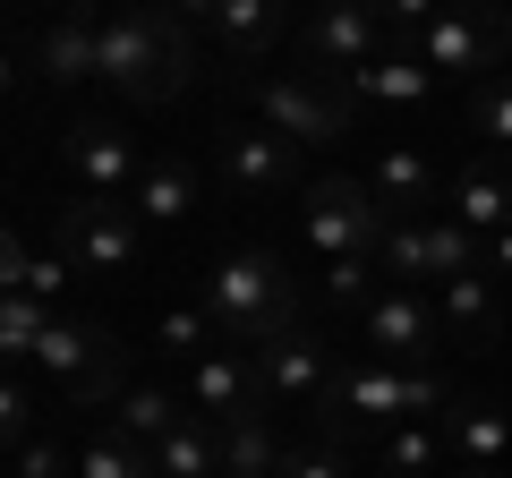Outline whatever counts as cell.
Wrapping results in <instances>:
<instances>
[{"instance_id":"1","label":"cell","mask_w":512,"mask_h":478,"mask_svg":"<svg viewBox=\"0 0 512 478\" xmlns=\"http://www.w3.org/2000/svg\"><path fill=\"white\" fill-rule=\"evenodd\" d=\"M205 52L188 35V18L171 0H146V9H103V86L128 94V103H180L197 86Z\"/></svg>"},{"instance_id":"2","label":"cell","mask_w":512,"mask_h":478,"mask_svg":"<svg viewBox=\"0 0 512 478\" xmlns=\"http://www.w3.org/2000/svg\"><path fill=\"white\" fill-rule=\"evenodd\" d=\"M197 308L214 316L222 342L265 350V342H282V333L299 325V282H291V265H282L274 248H231V257L205 274Z\"/></svg>"},{"instance_id":"3","label":"cell","mask_w":512,"mask_h":478,"mask_svg":"<svg viewBox=\"0 0 512 478\" xmlns=\"http://www.w3.org/2000/svg\"><path fill=\"white\" fill-rule=\"evenodd\" d=\"M316 402H325V436L350 444V427L436 419L444 410V376L436 368H384V359H359V368H333V385L316 393Z\"/></svg>"},{"instance_id":"4","label":"cell","mask_w":512,"mask_h":478,"mask_svg":"<svg viewBox=\"0 0 512 478\" xmlns=\"http://www.w3.org/2000/svg\"><path fill=\"white\" fill-rule=\"evenodd\" d=\"M239 94H248V111L265 129H282L291 146H342V137H359V94H350L342 77H325V69H265Z\"/></svg>"},{"instance_id":"5","label":"cell","mask_w":512,"mask_h":478,"mask_svg":"<svg viewBox=\"0 0 512 478\" xmlns=\"http://www.w3.org/2000/svg\"><path fill=\"white\" fill-rule=\"evenodd\" d=\"M35 376L52 393H69L77 410H103V402L128 393V350L103 325H86V316H52L43 342H35Z\"/></svg>"},{"instance_id":"6","label":"cell","mask_w":512,"mask_h":478,"mask_svg":"<svg viewBox=\"0 0 512 478\" xmlns=\"http://www.w3.org/2000/svg\"><path fill=\"white\" fill-rule=\"evenodd\" d=\"M384 197L367 180H350V171H325V180H308V205H299V231H308L316 257H376L384 248Z\"/></svg>"},{"instance_id":"7","label":"cell","mask_w":512,"mask_h":478,"mask_svg":"<svg viewBox=\"0 0 512 478\" xmlns=\"http://www.w3.org/2000/svg\"><path fill=\"white\" fill-rule=\"evenodd\" d=\"M410 52L427 60L436 77H504V52H512V18L495 0H453L427 35H410Z\"/></svg>"},{"instance_id":"8","label":"cell","mask_w":512,"mask_h":478,"mask_svg":"<svg viewBox=\"0 0 512 478\" xmlns=\"http://www.w3.org/2000/svg\"><path fill=\"white\" fill-rule=\"evenodd\" d=\"M359 350L384 359V368H427L444 342V316H436V291H410V282H384L376 299L359 308Z\"/></svg>"},{"instance_id":"9","label":"cell","mask_w":512,"mask_h":478,"mask_svg":"<svg viewBox=\"0 0 512 478\" xmlns=\"http://www.w3.org/2000/svg\"><path fill=\"white\" fill-rule=\"evenodd\" d=\"M299 154H308V146H291V137L265 129V120H248V129H222V137H214L222 188H231V197H248V205L291 197V188H299Z\"/></svg>"},{"instance_id":"10","label":"cell","mask_w":512,"mask_h":478,"mask_svg":"<svg viewBox=\"0 0 512 478\" xmlns=\"http://www.w3.org/2000/svg\"><path fill=\"white\" fill-rule=\"evenodd\" d=\"M60 248L94 274H128V265L146 257V222L128 197H69L60 205Z\"/></svg>"},{"instance_id":"11","label":"cell","mask_w":512,"mask_h":478,"mask_svg":"<svg viewBox=\"0 0 512 478\" xmlns=\"http://www.w3.org/2000/svg\"><path fill=\"white\" fill-rule=\"evenodd\" d=\"M60 163H69L77 197H128V188L146 180L154 154H137V137H128L120 120H69V137H60Z\"/></svg>"},{"instance_id":"12","label":"cell","mask_w":512,"mask_h":478,"mask_svg":"<svg viewBox=\"0 0 512 478\" xmlns=\"http://www.w3.org/2000/svg\"><path fill=\"white\" fill-rule=\"evenodd\" d=\"M299 43H308V69L359 77L367 60H384V18L367 9V0H325V9H308Z\"/></svg>"},{"instance_id":"13","label":"cell","mask_w":512,"mask_h":478,"mask_svg":"<svg viewBox=\"0 0 512 478\" xmlns=\"http://www.w3.org/2000/svg\"><path fill=\"white\" fill-rule=\"evenodd\" d=\"M325 385H333V350H325V333L291 325L282 342H265V350H256V393H265L274 410H291V402H316Z\"/></svg>"},{"instance_id":"14","label":"cell","mask_w":512,"mask_h":478,"mask_svg":"<svg viewBox=\"0 0 512 478\" xmlns=\"http://www.w3.org/2000/svg\"><path fill=\"white\" fill-rule=\"evenodd\" d=\"M35 69L52 77V86L103 77V9H94V0H60L52 9V26L35 35Z\"/></svg>"},{"instance_id":"15","label":"cell","mask_w":512,"mask_h":478,"mask_svg":"<svg viewBox=\"0 0 512 478\" xmlns=\"http://www.w3.org/2000/svg\"><path fill=\"white\" fill-rule=\"evenodd\" d=\"M180 402L188 410H205V419H239V410H256L265 393H256V350H239V342H214L205 359H188V385H180Z\"/></svg>"},{"instance_id":"16","label":"cell","mask_w":512,"mask_h":478,"mask_svg":"<svg viewBox=\"0 0 512 478\" xmlns=\"http://www.w3.org/2000/svg\"><path fill=\"white\" fill-rule=\"evenodd\" d=\"M282 35H291V0H214V9H205V43H214L231 69H256Z\"/></svg>"},{"instance_id":"17","label":"cell","mask_w":512,"mask_h":478,"mask_svg":"<svg viewBox=\"0 0 512 478\" xmlns=\"http://www.w3.org/2000/svg\"><path fill=\"white\" fill-rule=\"evenodd\" d=\"M436 316H444V342H453V350H487L495 333H504V299H495V274L478 265V274L436 282Z\"/></svg>"},{"instance_id":"18","label":"cell","mask_w":512,"mask_h":478,"mask_svg":"<svg viewBox=\"0 0 512 478\" xmlns=\"http://www.w3.org/2000/svg\"><path fill=\"white\" fill-rule=\"evenodd\" d=\"M444 214H461L478 239H495L512 222V154H487V163H461L444 180Z\"/></svg>"},{"instance_id":"19","label":"cell","mask_w":512,"mask_h":478,"mask_svg":"<svg viewBox=\"0 0 512 478\" xmlns=\"http://www.w3.org/2000/svg\"><path fill=\"white\" fill-rule=\"evenodd\" d=\"M436 427H444V444H453V461H470V470H504L512 461V419L495 402H444Z\"/></svg>"},{"instance_id":"20","label":"cell","mask_w":512,"mask_h":478,"mask_svg":"<svg viewBox=\"0 0 512 478\" xmlns=\"http://www.w3.org/2000/svg\"><path fill=\"white\" fill-rule=\"evenodd\" d=\"M128 205H137V222H146V231L188 222V214H197V163H188V154H154L146 180L128 188Z\"/></svg>"},{"instance_id":"21","label":"cell","mask_w":512,"mask_h":478,"mask_svg":"<svg viewBox=\"0 0 512 478\" xmlns=\"http://www.w3.org/2000/svg\"><path fill=\"white\" fill-rule=\"evenodd\" d=\"M367 188L384 197V214H436V197H444L436 163H427L419 146H384L376 171H367Z\"/></svg>"},{"instance_id":"22","label":"cell","mask_w":512,"mask_h":478,"mask_svg":"<svg viewBox=\"0 0 512 478\" xmlns=\"http://www.w3.org/2000/svg\"><path fill=\"white\" fill-rule=\"evenodd\" d=\"M350 94H359V103H384V111H410V103H427V94L444 86L436 69H427L419 52H384V60H367L359 77H342Z\"/></svg>"},{"instance_id":"23","label":"cell","mask_w":512,"mask_h":478,"mask_svg":"<svg viewBox=\"0 0 512 478\" xmlns=\"http://www.w3.org/2000/svg\"><path fill=\"white\" fill-rule=\"evenodd\" d=\"M154 470L163 478H222V427L205 410H188L163 444H154Z\"/></svg>"},{"instance_id":"24","label":"cell","mask_w":512,"mask_h":478,"mask_svg":"<svg viewBox=\"0 0 512 478\" xmlns=\"http://www.w3.org/2000/svg\"><path fill=\"white\" fill-rule=\"evenodd\" d=\"M69 265H77V257H35L18 231L0 239V291H26V299H43V308H60V291H69Z\"/></svg>"},{"instance_id":"25","label":"cell","mask_w":512,"mask_h":478,"mask_svg":"<svg viewBox=\"0 0 512 478\" xmlns=\"http://www.w3.org/2000/svg\"><path fill=\"white\" fill-rule=\"evenodd\" d=\"M384 282H410V291H436V257H427V214H393L376 248Z\"/></svg>"},{"instance_id":"26","label":"cell","mask_w":512,"mask_h":478,"mask_svg":"<svg viewBox=\"0 0 512 478\" xmlns=\"http://www.w3.org/2000/svg\"><path fill=\"white\" fill-rule=\"evenodd\" d=\"M274 470H282V444L265 427V410L222 419V478H274Z\"/></svg>"},{"instance_id":"27","label":"cell","mask_w":512,"mask_h":478,"mask_svg":"<svg viewBox=\"0 0 512 478\" xmlns=\"http://www.w3.org/2000/svg\"><path fill=\"white\" fill-rule=\"evenodd\" d=\"M77 478H163V470H154V444L120 436V427L103 419L86 444H77Z\"/></svg>"},{"instance_id":"28","label":"cell","mask_w":512,"mask_h":478,"mask_svg":"<svg viewBox=\"0 0 512 478\" xmlns=\"http://www.w3.org/2000/svg\"><path fill=\"white\" fill-rule=\"evenodd\" d=\"M180 419H188V402H180V393H163V385H128L120 402H111V427L137 436V444H163Z\"/></svg>"},{"instance_id":"29","label":"cell","mask_w":512,"mask_h":478,"mask_svg":"<svg viewBox=\"0 0 512 478\" xmlns=\"http://www.w3.org/2000/svg\"><path fill=\"white\" fill-rule=\"evenodd\" d=\"M461 120H470V137L487 154H512V77H478L461 94Z\"/></svg>"},{"instance_id":"30","label":"cell","mask_w":512,"mask_h":478,"mask_svg":"<svg viewBox=\"0 0 512 478\" xmlns=\"http://www.w3.org/2000/svg\"><path fill=\"white\" fill-rule=\"evenodd\" d=\"M52 316H60V308H43V299L0 291V359H9V368H35V342H43Z\"/></svg>"},{"instance_id":"31","label":"cell","mask_w":512,"mask_h":478,"mask_svg":"<svg viewBox=\"0 0 512 478\" xmlns=\"http://www.w3.org/2000/svg\"><path fill=\"white\" fill-rule=\"evenodd\" d=\"M436 461H453V444H444V427H436V419H402V427H384V470L427 478Z\"/></svg>"},{"instance_id":"32","label":"cell","mask_w":512,"mask_h":478,"mask_svg":"<svg viewBox=\"0 0 512 478\" xmlns=\"http://www.w3.org/2000/svg\"><path fill=\"white\" fill-rule=\"evenodd\" d=\"M214 342H222V333H214L205 308H163V316H154V350H163V359H205Z\"/></svg>"},{"instance_id":"33","label":"cell","mask_w":512,"mask_h":478,"mask_svg":"<svg viewBox=\"0 0 512 478\" xmlns=\"http://www.w3.org/2000/svg\"><path fill=\"white\" fill-rule=\"evenodd\" d=\"M0 436H9V453H18L26 436H43V393H35V368H9V385H0Z\"/></svg>"},{"instance_id":"34","label":"cell","mask_w":512,"mask_h":478,"mask_svg":"<svg viewBox=\"0 0 512 478\" xmlns=\"http://www.w3.org/2000/svg\"><path fill=\"white\" fill-rule=\"evenodd\" d=\"M384 291V265L376 257H333L325 265V308H367Z\"/></svg>"},{"instance_id":"35","label":"cell","mask_w":512,"mask_h":478,"mask_svg":"<svg viewBox=\"0 0 512 478\" xmlns=\"http://www.w3.org/2000/svg\"><path fill=\"white\" fill-rule=\"evenodd\" d=\"M274 478H350V461H342V444H333V436H316V444H291Z\"/></svg>"},{"instance_id":"36","label":"cell","mask_w":512,"mask_h":478,"mask_svg":"<svg viewBox=\"0 0 512 478\" xmlns=\"http://www.w3.org/2000/svg\"><path fill=\"white\" fill-rule=\"evenodd\" d=\"M18 478H77V453L60 436H26L18 444Z\"/></svg>"},{"instance_id":"37","label":"cell","mask_w":512,"mask_h":478,"mask_svg":"<svg viewBox=\"0 0 512 478\" xmlns=\"http://www.w3.org/2000/svg\"><path fill=\"white\" fill-rule=\"evenodd\" d=\"M367 9H376V18L393 26V35H427V26H436L444 9H453V0H367Z\"/></svg>"},{"instance_id":"38","label":"cell","mask_w":512,"mask_h":478,"mask_svg":"<svg viewBox=\"0 0 512 478\" xmlns=\"http://www.w3.org/2000/svg\"><path fill=\"white\" fill-rule=\"evenodd\" d=\"M487 274H495V282H504V274H512V222H504V231H495V239H487Z\"/></svg>"},{"instance_id":"39","label":"cell","mask_w":512,"mask_h":478,"mask_svg":"<svg viewBox=\"0 0 512 478\" xmlns=\"http://www.w3.org/2000/svg\"><path fill=\"white\" fill-rule=\"evenodd\" d=\"M171 9H180L188 26H205V9H214V0H171Z\"/></svg>"},{"instance_id":"40","label":"cell","mask_w":512,"mask_h":478,"mask_svg":"<svg viewBox=\"0 0 512 478\" xmlns=\"http://www.w3.org/2000/svg\"><path fill=\"white\" fill-rule=\"evenodd\" d=\"M453 478H512V470H470V461H453Z\"/></svg>"},{"instance_id":"41","label":"cell","mask_w":512,"mask_h":478,"mask_svg":"<svg viewBox=\"0 0 512 478\" xmlns=\"http://www.w3.org/2000/svg\"><path fill=\"white\" fill-rule=\"evenodd\" d=\"M384 478H410V470H384Z\"/></svg>"},{"instance_id":"42","label":"cell","mask_w":512,"mask_h":478,"mask_svg":"<svg viewBox=\"0 0 512 478\" xmlns=\"http://www.w3.org/2000/svg\"><path fill=\"white\" fill-rule=\"evenodd\" d=\"M308 9H325V0H308Z\"/></svg>"},{"instance_id":"43","label":"cell","mask_w":512,"mask_h":478,"mask_svg":"<svg viewBox=\"0 0 512 478\" xmlns=\"http://www.w3.org/2000/svg\"><path fill=\"white\" fill-rule=\"evenodd\" d=\"M495 9H504V0H495Z\"/></svg>"}]
</instances>
